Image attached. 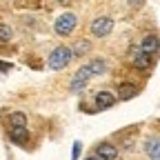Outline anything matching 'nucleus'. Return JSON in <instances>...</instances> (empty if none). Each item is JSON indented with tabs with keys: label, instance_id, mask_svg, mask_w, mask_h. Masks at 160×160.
Masks as SVG:
<instances>
[{
	"label": "nucleus",
	"instance_id": "nucleus-1",
	"mask_svg": "<svg viewBox=\"0 0 160 160\" xmlns=\"http://www.w3.org/2000/svg\"><path fill=\"white\" fill-rule=\"evenodd\" d=\"M73 58V49L69 47H56L49 56V67L51 69H65Z\"/></svg>",
	"mask_w": 160,
	"mask_h": 160
},
{
	"label": "nucleus",
	"instance_id": "nucleus-14",
	"mask_svg": "<svg viewBox=\"0 0 160 160\" xmlns=\"http://www.w3.org/2000/svg\"><path fill=\"white\" fill-rule=\"evenodd\" d=\"M89 42H87V40H78V42H76V47H73V56H85L87 51H89Z\"/></svg>",
	"mask_w": 160,
	"mask_h": 160
},
{
	"label": "nucleus",
	"instance_id": "nucleus-18",
	"mask_svg": "<svg viewBox=\"0 0 160 160\" xmlns=\"http://www.w3.org/2000/svg\"><path fill=\"white\" fill-rule=\"evenodd\" d=\"M85 160H102L100 156H89V158H85Z\"/></svg>",
	"mask_w": 160,
	"mask_h": 160
},
{
	"label": "nucleus",
	"instance_id": "nucleus-3",
	"mask_svg": "<svg viewBox=\"0 0 160 160\" xmlns=\"http://www.w3.org/2000/svg\"><path fill=\"white\" fill-rule=\"evenodd\" d=\"M111 29H113V20L111 18H96L93 22H91V31H93V36H98V38H105V36H109L111 33Z\"/></svg>",
	"mask_w": 160,
	"mask_h": 160
},
{
	"label": "nucleus",
	"instance_id": "nucleus-10",
	"mask_svg": "<svg viewBox=\"0 0 160 160\" xmlns=\"http://www.w3.org/2000/svg\"><path fill=\"white\" fill-rule=\"evenodd\" d=\"M158 45H160V40H158L156 36H147V38L142 40V45H140V49H142L145 53H149V56H151V53H156V51H158Z\"/></svg>",
	"mask_w": 160,
	"mask_h": 160
},
{
	"label": "nucleus",
	"instance_id": "nucleus-11",
	"mask_svg": "<svg viewBox=\"0 0 160 160\" xmlns=\"http://www.w3.org/2000/svg\"><path fill=\"white\" fill-rule=\"evenodd\" d=\"M9 136H11V140H13L16 145H25L29 133H27L25 127H11V133H9Z\"/></svg>",
	"mask_w": 160,
	"mask_h": 160
},
{
	"label": "nucleus",
	"instance_id": "nucleus-7",
	"mask_svg": "<svg viewBox=\"0 0 160 160\" xmlns=\"http://www.w3.org/2000/svg\"><path fill=\"white\" fill-rule=\"evenodd\" d=\"M149 65H151V56L145 53L142 49H136V51H133V67H138V69H147Z\"/></svg>",
	"mask_w": 160,
	"mask_h": 160
},
{
	"label": "nucleus",
	"instance_id": "nucleus-9",
	"mask_svg": "<svg viewBox=\"0 0 160 160\" xmlns=\"http://www.w3.org/2000/svg\"><path fill=\"white\" fill-rule=\"evenodd\" d=\"M136 85H129V82H120L118 85V98L120 100H129V98H136Z\"/></svg>",
	"mask_w": 160,
	"mask_h": 160
},
{
	"label": "nucleus",
	"instance_id": "nucleus-17",
	"mask_svg": "<svg viewBox=\"0 0 160 160\" xmlns=\"http://www.w3.org/2000/svg\"><path fill=\"white\" fill-rule=\"evenodd\" d=\"M9 69H11L9 65H5V62H0V71H9Z\"/></svg>",
	"mask_w": 160,
	"mask_h": 160
},
{
	"label": "nucleus",
	"instance_id": "nucleus-8",
	"mask_svg": "<svg viewBox=\"0 0 160 160\" xmlns=\"http://www.w3.org/2000/svg\"><path fill=\"white\" fill-rule=\"evenodd\" d=\"M145 149H147V156L151 160H160V140L158 138H149L145 142Z\"/></svg>",
	"mask_w": 160,
	"mask_h": 160
},
{
	"label": "nucleus",
	"instance_id": "nucleus-4",
	"mask_svg": "<svg viewBox=\"0 0 160 160\" xmlns=\"http://www.w3.org/2000/svg\"><path fill=\"white\" fill-rule=\"evenodd\" d=\"M93 76V71L89 69V65H85V67H80L78 71H76V76H73V82H71V89L73 91H80V89H82L85 87V82H87V80Z\"/></svg>",
	"mask_w": 160,
	"mask_h": 160
},
{
	"label": "nucleus",
	"instance_id": "nucleus-16",
	"mask_svg": "<svg viewBox=\"0 0 160 160\" xmlns=\"http://www.w3.org/2000/svg\"><path fill=\"white\" fill-rule=\"evenodd\" d=\"M78 153H80V142H73V160H78Z\"/></svg>",
	"mask_w": 160,
	"mask_h": 160
},
{
	"label": "nucleus",
	"instance_id": "nucleus-2",
	"mask_svg": "<svg viewBox=\"0 0 160 160\" xmlns=\"http://www.w3.org/2000/svg\"><path fill=\"white\" fill-rule=\"evenodd\" d=\"M56 33L58 36H69L73 29H76V16L73 13H65V16H60L56 20V25H53Z\"/></svg>",
	"mask_w": 160,
	"mask_h": 160
},
{
	"label": "nucleus",
	"instance_id": "nucleus-5",
	"mask_svg": "<svg viewBox=\"0 0 160 160\" xmlns=\"http://www.w3.org/2000/svg\"><path fill=\"white\" fill-rule=\"evenodd\" d=\"M96 153L102 158V160H116L118 158V149L111 145V142H100L96 147Z\"/></svg>",
	"mask_w": 160,
	"mask_h": 160
},
{
	"label": "nucleus",
	"instance_id": "nucleus-12",
	"mask_svg": "<svg viewBox=\"0 0 160 160\" xmlns=\"http://www.w3.org/2000/svg\"><path fill=\"white\" fill-rule=\"evenodd\" d=\"M89 69L93 71V76H100V73H105V69H107V65H105V60H91L89 62Z\"/></svg>",
	"mask_w": 160,
	"mask_h": 160
},
{
	"label": "nucleus",
	"instance_id": "nucleus-6",
	"mask_svg": "<svg viewBox=\"0 0 160 160\" xmlns=\"http://www.w3.org/2000/svg\"><path fill=\"white\" fill-rule=\"evenodd\" d=\"M113 102H116L113 93H109V91L96 93V109H109V107H113Z\"/></svg>",
	"mask_w": 160,
	"mask_h": 160
},
{
	"label": "nucleus",
	"instance_id": "nucleus-15",
	"mask_svg": "<svg viewBox=\"0 0 160 160\" xmlns=\"http://www.w3.org/2000/svg\"><path fill=\"white\" fill-rule=\"evenodd\" d=\"M7 38H11V29L9 27H0V40H7Z\"/></svg>",
	"mask_w": 160,
	"mask_h": 160
},
{
	"label": "nucleus",
	"instance_id": "nucleus-13",
	"mask_svg": "<svg viewBox=\"0 0 160 160\" xmlns=\"http://www.w3.org/2000/svg\"><path fill=\"white\" fill-rule=\"evenodd\" d=\"M25 125H27V116L25 113H20V111L11 113V127H25Z\"/></svg>",
	"mask_w": 160,
	"mask_h": 160
}]
</instances>
